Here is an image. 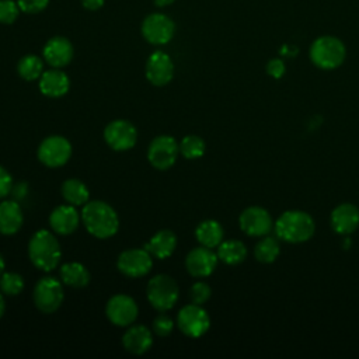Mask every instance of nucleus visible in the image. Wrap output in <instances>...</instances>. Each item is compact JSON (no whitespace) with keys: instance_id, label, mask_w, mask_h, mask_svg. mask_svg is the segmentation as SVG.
I'll return each mask as SVG.
<instances>
[{"instance_id":"f257e3e1","label":"nucleus","mask_w":359,"mask_h":359,"mask_svg":"<svg viewBox=\"0 0 359 359\" xmlns=\"http://www.w3.org/2000/svg\"><path fill=\"white\" fill-rule=\"evenodd\" d=\"M81 220L87 231L95 238H109L119 229V217L115 209L104 201H88L81 210Z\"/></svg>"},{"instance_id":"f03ea898","label":"nucleus","mask_w":359,"mask_h":359,"mask_svg":"<svg viewBox=\"0 0 359 359\" xmlns=\"http://www.w3.org/2000/svg\"><path fill=\"white\" fill-rule=\"evenodd\" d=\"M28 257L35 268L50 272L59 265L62 258L57 238L45 229L38 230L28 243Z\"/></svg>"},{"instance_id":"7ed1b4c3","label":"nucleus","mask_w":359,"mask_h":359,"mask_svg":"<svg viewBox=\"0 0 359 359\" xmlns=\"http://www.w3.org/2000/svg\"><path fill=\"white\" fill-rule=\"evenodd\" d=\"M316 224L313 217L302 210H287L275 223L276 236L286 243H303L311 238Z\"/></svg>"},{"instance_id":"20e7f679","label":"nucleus","mask_w":359,"mask_h":359,"mask_svg":"<svg viewBox=\"0 0 359 359\" xmlns=\"http://www.w3.org/2000/svg\"><path fill=\"white\" fill-rule=\"evenodd\" d=\"M309 55L313 65L318 69L332 70L344 63L346 49L339 38L332 35H323L314 39Z\"/></svg>"},{"instance_id":"39448f33","label":"nucleus","mask_w":359,"mask_h":359,"mask_svg":"<svg viewBox=\"0 0 359 359\" xmlns=\"http://www.w3.org/2000/svg\"><path fill=\"white\" fill-rule=\"evenodd\" d=\"M147 300L157 311H167L174 307L178 300L180 289L177 282L164 273L153 276L146 289Z\"/></svg>"},{"instance_id":"423d86ee","label":"nucleus","mask_w":359,"mask_h":359,"mask_svg":"<svg viewBox=\"0 0 359 359\" xmlns=\"http://www.w3.org/2000/svg\"><path fill=\"white\" fill-rule=\"evenodd\" d=\"M32 297H34L35 307L39 311L45 314H50L56 311L63 303L65 293H63L62 283L53 276L41 278L35 283Z\"/></svg>"},{"instance_id":"0eeeda50","label":"nucleus","mask_w":359,"mask_h":359,"mask_svg":"<svg viewBox=\"0 0 359 359\" xmlns=\"http://www.w3.org/2000/svg\"><path fill=\"white\" fill-rule=\"evenodd\" d=\"M72 156L70 142L59 135H52L45 137L38 147V160L49 167L57 168L65 165Z\"/></svg>"},{"instance_id":"6e6552de","label":"nucleus","mask_w":359,"mask_h":359,"mask_svg":"<svg viewBox=\"0 0 359 359\" xmlns=\"http://www.w3.org/2000/svg\"><path fill=\"white\" fill-rule=\"evenodd\" d=\"M142 35L151 45H165L175 34V22L163 13H151L142 22Z\"/></svg>"},{"instance_id":"1a4fd4ad","label":"nucleus","mask_w":359,"mask_h":359,"mask_svg":"<svg viewBox=\"0 0 359 359\" xmlns=\"http://www.w3.org/2000/svg\"><path fill=\"white\" fill-rule=\"evenodd\" d=\"M177 325L180 331L187 337L199 338L209 330L210 318L202 306L191 303L178 311Z\"/></svg>"},{"instance_id":"9d476101","label":"nucleus","mask_w":359,"mask_h":359,"mask_svg":"<svg viewBox=\"0 0 359 359\" xmlns=\"http://www.w3.org/2000/svg\"><path fill=\"white\" fill-rule=\"evenodd\" d=\"M180 153V144L168 135L156 136L147 149V160L157 170H168L174 165Z\"/></svg>"},{"instance_id":"9b49d317","label":"nucleus","mask_w":359,"mask_h":359,"mask_svg":"<svg viewBox=\"0 0 359 359\" xmlns=\"http://www.w3.org/2000/svg\"><path fill=\"white\" fill-rule=\"evenodd\" d=\"M116 266L121 273L129 278H140L150 272L153 266L151 254L146 248H130L119 254Z\"/></svg>"},{"instance_id":"f8f14e48","label":"nucleus","mask_w":359,"mask_h":359,"mask_svg":"<svg viewBox=\"0 0 359 359\" xmlns=\"http://www.w3.org/2000/svg\"><path fill=\"white\" fill-rule=\"evenodd\" d=\"M104 139L112 150L125 151L136 144L137 130L129 121L115 119L104 129Z\"/></svg>"},{"instance_id":"ddd939ff","label":"nucleus","mask_w":359,"mask_h":359,"mask_svg":"<svg viewBox=\"0 0 359 359\" xmlns=\"http://www.w3.org/2000/svg\"><path fill=\"white\" fill-rule=\"evenodd\" d=\"M137 304L136 302L128 294H115L112 296L107 306L105 314L108 320L118 327H128L130 325L137 317Z\"/></svg>"},{"instance_id":"4468645a","label":"nucleus","mask_w":359,"mask_h":359,"mask_svg":"<svg viewBox=\"0 0 359 359\" xmlns=\"http://www.w3.org/2000/svg\"><path fill=\"white\" fill-rule=\"evenodd\" d=\"M240 229L251 237H264L272 229V217L261 206H250L244 209L238 217Z\"/></svg>"},{"instance_id":"2eb2a0df","label":"nucleus","mask_w":359,"mask_h":359,"mask_svg":"<svg viewBox=\"0 0 359 359\" xmlns=\"http://www.w3.org/2000/svg\"><path fill=\"white\" fill-rule=\"evenodd\" d=\"M174 76V63L171 57L163 52H153L146 62V77L147 80L157 87L165 86L171 81Z\"/></svg>"},{"instance_id":"dca6fc26","label":"nucleus","mask_w":359,"mask_h":359,"mask_svg":"<svg viewBox=\"0 0 359 359\" xmlns=\"http://www.w3.org/2000/svg\"><path fill=\"white\" fill-rule=\"evenodd\" d=\"M217 259H219L217 254H215L212 248L201 245V247L192 248L188 252L185 258V266L189 275L195 278H205L215 271L217 265Z\"/></svg>"},{"instance_id":"f3484780","label":"nucleus","mask_w":359,"mask_h":359,"mask_svg":"<svg viewBox=\"0 0 359 359\" xmlns=\"http://www.w3.org/2000/svg\"><path fill=\"white\" fill-rule=\"evenodd\" d=\"M74 55V49L72 42L65 36H53L48 39L43 46L42 56L45 62L56 69L67 66Z\"/></svg>"},{"instance_id":"a211bd4d","label":"nucleus","mask_w":359,"mask_h":359,"mask_svg":"<svg viewBox=\"0 0 359 359\" xmlns=\"http://www.w3.org/2000/svg\"><path fill=\"white\" fill-rule=\"evenodd\" d=\"M80 216L76 208L70 203L56 206L49 216L50 229L59 236H69L79 227Z\"/></svg>"},{"instance_id":"6ab92c4d","label":"nucleus","mask_w":359,"mask_h":359,"mask_svg":"<svg viewBox=\"0 0 359 359\" xmlns=\"http://www.w3.org/2000/svg\"><path fill=\"white\" fill-rule=\"evenodd\" d=\"M330 222L335 233L351 234L359 226V209L352 203H341L332 210Z\"/></svg>"},{"instance_id":"aec40b11","label":"nucleus","mask_w":359,"mask_h":359,"mask_svg":"<svg viewBox=\"0 0 359 359\" xmlns=\"http://www.w3.org/2000/svg\"><path fill=\"white\" fill-rule=\"evenodd\" d=\"M122 344L128 352L133 355H143L153 345L151 331L143 324L132 325L123 334Z\"/></svg>"},{"instance_id":"412c9836","label":"nucleus","mask_w":359,"mask_h":359,"mask_svg":"<svg viewBox=\"0 0 359 359\" xmlns=\"http://www.w3.org/2000/svg\"><path fill=\"white\" fill-rule=\"evenodd\" d=\"M70 80L60 69H50L42 73L39 77V90L43 95L50 98H59L69 91Z\"/></svg>"},{"instance_id":"4be33fe9","label":"nucleus","mask_w":359,"mask_h":359,"mask_svg":"<svg viewBox=\"0 0 359 359\" xmlns=\"http://www.w3.org/2000/svg\"><path fill=\"white\" fill-rule=\"evenodd\" d=\"M24 222L21 206L15 201L0 202V234H15Z\"/></svg>"},{"instance_id":"5701e85b","label":"nucleus","mask_w":359,"mask_h":359,"mask_svg":"<svg viewBox=\"0 0 359 359\" xmlns=\"http://www.w3.org/2000/svg\"><path fill=\"white\" fill-rule=\"evenodd\" d=\"M177 247V237L171 230H160L157 231L144 248L151 254V257L158 259L168 258Z\"/></svg>"},{"instance_id":"b1692460","label":"nucleus","mask_w":359,"mask_h":359,"mask_svg":"<svg viewBox=\"0 0 359 359\" xmlns=\"http://www.w3.org/2000/svg\"><path fill=\"white\" fill-rule=\"evenodd\" d=\"M195 237L201 245L215 248L223 240V227L216 220H203L198 224L195 230Z\"/></svg>"},{"instance_id":"393cba45","label":"nucleus","mask_w":359,"mask_h":359,"mask_svg":"<svg viewBox=\"0 0 359 359\" xmlns=\"http://www.w3.org/2000/svg\"><path fill=\"white\" fill-rule=\"evenodd\" d=\"M63 199L73 206H84L90 199L87 185L79 178H69L62 184L60 188Z\"/></svg>"},{"instance_id":"a878e982","label":"nucleus","mask_w":359,"mask_h":359,"mask_svg":"<svg viewBox=\"0 0 359 359\" xmlns=\"http://www.w3.org/2000/svg\"><path fill=\"white\" fill-rule=\"evenodd\" d=\"M62 282L72 287H84L90 282V272L80 262H66L60 266Z\"/></svg>"},{"instance_id":"bb28decb","label":"nucleus","mask_w":359,"mask_h":359,"mask_svg":"<svg viewBox=\"0 0 359 359\" xmlns=\"http://www.w3.org/2000/svg\"><path fill=\"white\" fill-rule=\"evenodd\" d=\"M247 257V248L240 240L222 241L217 245V258L227 265H237Z\"/></svg>"},{"instance_id":"cd10ccee","label":"nucleus","mask_w":359,"mask_h":359,"mask_svg":"<svg viewBox=\"0 0 359 359\" xmlns=\"http://www.w3.org/2000/svg\"><path fill=\"white\" fill-rule=\"evenodd\" d=\"M17 73L21 79L27 81H34L42 76L43 62L36 55H25L17 63Z\"/></svg>"},{"instance_id":"c85d7f7f","label":"nucleus","mask_w":359,"mask_h":359,"mask_svg":"<svg viewBox=\"0 0 359 359\" xmlns=\"http://www.w3.org/2000/svg\"><path fill=\"white\" fill-rule=\"evenodd\" d=\"M279 252H280V247H279L278 240L275 237H269V236L259 240L254 248L255 258L264 264L273 262L278 258Z\"/></svg>"},{"instance_id":"c756f323","label":"nucleus","mask_w":359,"mask_h":359,"mask_svg":"<svg viewBox=\"0 0 359 359\" xmlns=\"http://www.w3.org/2000/svg\"><path fill=\"white\" fill-rule=\"evenodd\" d=\"M205 149H206L205 140L196 135H188L180 143V153L188 160H195L202 157L205 153Z\"/></svg>"},{"instance_id":"7c9ffc66","label":"nucleus","mask_w":359,"mask_h":359,"mask_svg":"<svg viewBox=\"0 0 359 359\" xmlns=\"http://www.w3.org/2000/svg\"><path fill=\"white\" fill-rule=\"evenodd\" d=\"M24 289V279L15 272H3L0 276V290L6 296H17Z\"/></svg>"},{"instance_id":"2f4dec72","label":"nucleus","mask_w":359,"mask_h":359,"mask_svg":"<svg viewBox=\"0 0 359 359\" xmlns=\"http://www.w3.org/2000/svg\"><path fill=\"white\" fill-rule=\"evenodd\" d=\"M20 6L14 0H0V24L10 25L20 15Z\"/></svg>"},{"instance_id":"473e14b6","label":"nucleus","mask_w":359,"mask_h":359,"mask_svg":"<svg viewBox=\"0 0 359 359\" xmlns=\"http://www.w3.org/2000/svg\"><path fill=\"white\" fill-rule=\"evenodd\" d=\"M210 297V286L205 282H195L189 289V299L192 303L202 306Z\"/></svg>"},{"instance_id":"72a5a7b5","label":"nucleus","mask_w":359,"mask_h":359,"mask_svg":"<svg viewBox=\"0 0 359 359\" xmlns=\"http://www.w3.org/2000/svg\"><path fill=\"white\" fill-rule=\"evenodd\" d=\"M153 331L156 335L158 337H167L171 334L172 328H174V321L170 316L164 314V311H161V314H158L154 320H153Z\"/></svg>"},{"instance_id":"f704fd0d","label":"nucleus","mask_w":359,"mask_h":359,"mask_svg":"<svg viewBox=\"0 0 359 359\" xmlns=\"http://www.w3.org/2000/svg\"><path fill=\"white\" fill-rule=\"evenodd\" d=\"M17 3L22 13L38 14L48 7L49 0H17Z\"/></svg>"},{"instance_id":"c9c22d12","label":"nucleus","mask_w":359,"mask_h":359,"mask_svg":"<svg viewBox=\"0 0 359 359\" xmlns=\"http://www.w3.org/2000/svg\"><path fill=\"white\" fill-rule=\"evenodd\" d=\"M286 72V67H285V63L282 59L279 57H275V59H271L268 63H266V73L269 76H272L273 79H280Z\"/></svg>"},{"instance_id":"e433bc0d","label":"nucleus","mask_w":359,"mask_h":359,"mask_svg":"<svg viewBox=\"0 0 359 359\" xmlns=\"http://www.w3.org/2000/svg\"><path fill=\"white\" fill-rule=\"evenodd\" d=\"M13 188V178L10 172L0 165V199L6 198Z\"/></svg>"},{"instance_id":"4c0bfd02","label":"nucleus","mask_w":359,"mask_h":359,"mask_svg":"<svg viewBox=\"0 0 359 359\" xmlns=\"http://www.w3.org/2000/svg\"><path fill=\"white\" fill-rule=\"evenodd\" d=\"M104 3H105V0H81L83 7L90 10V11L100 10L104 6Z\"/></svg>"},{"instance_id":"58836bf2","label":"nucleus","mask_w":359,"mask_h":359,"mask_svg":"<svg viewBox=\"0 0 359 359\" xmlns=\"http://www.w3.org/2000/svg\"><path fill=\"white\" fill-rule=\"evenodd\" d=\"M175 0H154V4L156 7H168L174 3Z\"/></svg>"},{"instance_id":"ea45409f","label":"nucleus","mask_w":359,"mask_h":359,"mask_svg":"<svg viewBox=\"0 0 359 359\" xmlns=\"http://www.w3.org/2000/svg\"><path fill=\"white\" fill-rule=\"evenodd\" d=\"M4 310H6V303H4L3 293H1V290H0V318H1L3 314H4Z\"/></svg>"},{"instance_id":"a19ab883","label":"nucleus","mask_w":359,"mask_h":359,"mask_svg":"<svg viewBox=\"0 0 359 359\" xmlns=\"http://www.w3.org/2000/svg\"><path fill=\"white\" fill-rule=\"evenodd\" d=\"M4 266H6V262H4L3 255L0 254V276H1V275H3V272H4Z\"/></svg>"}]
</instances>
